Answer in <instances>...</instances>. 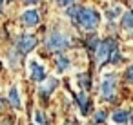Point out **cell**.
<instances>
[{
  "label": "cell",
  "instance_id": "6da1fadb",
  "mask_svg": "<svg viewBox=\"0 0 133 125\" xmlns=\"http://www.w3.org/2000/svg\"><path fill=\"white\" fill-rule=\"evenodd\" d=\"M68 17L71 20H75L84 31H93L98 27L100 24V15L98 11H95L93 7H78V6H71L68 9Z\"/></svg>",
  "mask_w": 133,
  "mask_h": 125
},
{
  "label": "cell",
  "instance_id": "7a4b0ae2",
  "mask_svg": "<svg viewBox=\"0 0 133 125\" xmlns=\"http://www.w3.org/2000/svg\"><path fill=\"white\" fill-rule=\"evenodd\" d=\"M115 51H118V49H117V44H115L113 38L102 40V42L97 45V64H98V65L108 64V62L111 60V56L115 54Z\"/></svg>",
  "mask_w": 133,
  "mask_h": 125
},
{
  "label": "cell",
  "instance_id": "3957f363",
  "mask_svg": "<svg viewBox=\"0 0 133 125\" xmlns=\"http://www.w3.org/2000/svg\"><path fill=\"white\" fill-rule=\"evenodd\" d=\"M117 92V76L115 74H106L104 80L100 82V98L102 100H113Z\"/></svg>",
  "mask_w": 133,
  "mask_h": 125
},
{
  "label": "cell",
  "instance_id": "277c9868",
  "mask_svg": "<svg viewBox=\"0 0 133 125\" xmlns=\"http://www.w3.org/2000/svg\"><path fill=\"white\" fill-rule=\"evenodd\" d=\"M68 45H69V40H68L64 35H60V33H53V35H49V38L46 40V47L51 49V51H60V49H64V47H68Z\"/></svg>",
  "mask_w": 133,
  "mask_h": 125
},
{
  "label": "cell",
  "instance_id": "5b68a950",
  "mask_svg": "<svg viewBox=\"0 0 133 125\" xmlns=\"http://www.w3.org/2000/svg\"><path fill=\"white\" fill-rule=\"evenodd\" d=\"M29 78H31L33 82H46V80H48V78H46V67L40 65L38 62L31 60V62H29Z\"/></svg>",
  "mask_w": 133,
  "mask_h": 125
},
{
  "label": "cell",
  "instance_id": "8992f818",
  "mask_svg": "<svg viewBox=\"0 0 133 125\" xmlns=\"http://www.w3.org/2000/svg\"><path fill=\"white\" fill-rule=\"evenodd\" d=\"M35 45H37V38H35L33 35H22V36H20V40H18L17 49H18L22 54H28L29 51H33V49H35Z\"/></svg>",
  "mask_w": 133,
  "mask_h": 125
},
{
  "label": "cell",
  "instance_id": "52a82bcc",
  "mask_svg": "<svg viewBox=\"0 0 133 125\" xmlns=\"http://www.w3.org/2000/svg\"><path fill=\"white\" fill-rule=\"evenodd\" d=\"M20 20H22V24H26L28 27H33V26H37V24H38L40 17H38V13H37L35 9H28V11H24V13H22Z\"/></svg>",
  "mask_w": 133,
  "mask_h": 125
},
{
  "label": "cell",
  "instance_id": "ba28073f",
  "mask_svg": "<svg viewBox=\"0 0 133 125\" xmlns=\"http://www.w3.org/2000/svg\"><path fill=\"white\" fill-rule=\"evenodd\" d=\"M111 120H113L117 125H124V123H128V121L131 120V114H129L128 111H115V112L111 114Z\"/></svg>",
  "mask_w": 133,
  "mask_h": 125
},
{
  "label": "cell",
  "instance_id": "9c48e42d",
  "mask_svg": "<svg viewBox=\"0 0 133 125\" xmlns=\"http://www.w3.org/2000/svg\"><path fill=\"white\" fill-rule=\"evenodd\" d=\"M42 83H44V85L40 87V91H38V92H40V96L48 98V96L51 94V91H53V89L58 85V80H57V78H53V80H49V82L46 80V82H42Z\"/></svg>",
  "mask_w": 133,
  "mask_h": 125
},
{
  "label": "cell",
  "instance_id": "30bf717a",
  "mask_svg": "<svg viewBox=\"0 0 133 125\" xmlns=\"http://www.w3.org/2000/svg\"><path fill=\"white\" fill-rule=\"evenodd\" d=\"M9 103L15 109H20V96H18V89L17 87H11V91H9Z\"/></svg>",
  "mask_w": 133,
  "mask_h": 125
},
{
  "label": "cell",
  "instance_id": "8fae6325",
  "mask_svg": "<svg viewBox=\"0 0 133 125\" xmlns=\"http://www.w3.org/2000/svg\"><path fill=\"white\" fill-rule=\"evenodd\" d=\"M68 67H69V60H68L64 54H58V56H57V69H58V73L68 71Z\"/></svg>",
  "mask_w": 133,
  "mask_h": 125
},
{
  "label": "cell",
  "instance_id": "7c38bea8",
  "mask_svg": "<svg viewBox=\"0 0 133 125\" xmlns=\"http://www.w3.org/2000/svg\"><path fill=\"white\" fill-rule=\"evenodd\" d=\"M122 27H124V29H129V31H133V15H131V13L124 15V20H122Z\"/></svg>",
  "mask_w": 133,
  "mask_h": 125
},
{
  "label": "cell",
  "instance_id": "4fadbf2b",
  "mask_svg": "<svg viewBox=\"0 0 133 125\" xmlns=\"http://www.w3.org/2000/svg\"><path fill=\"white\" fill-rule=\"evenodd\" d=\"M77 98H78V103H80V111H82V114H86V112H88V98L84 96V92H80Z\"/></svg>",
  "mask_w": 133,
  "mask_h": 125
},
{
  "label": "cell",
  "instance_id": "5bb4252c",
  "mask_svg": "<svg viewBox=\"0 0 133 125\" xmlns=\"http://www.w3.org/2000/svg\"><path fill=\"white\" fill-rule=\"evenodd\" d=\"M78 83L82 89H89V74H78Z\"/></svg>",
  "mask_w": 133,
  "mask_h": 125
},
{
  "label": "cell",
  "instance_id": "9a60e30c",
  "mask_svg": "<svg viewBox=\"0 0 133 125\" xmlns=\"http://www.w3.org/2000/svg\"><path fill=\"white\" fill-rule=\"evenodd\" d=\"M120 11H122L120 7H115V9H108V13H106V15H108V18H109V20H113V18H117V17L120 15Z\"/></svg>",
  "mask_w": 133,
  "mask_h": 125
},
{
  "label": "cell",
  "instance_id": "2e32d148",
  "mask_svg": "<svg viewBox=\"0 0 133 125\" xmlns=\"http://www.w3.org/2000/svg\"><path fill=\"white\" fill-rule=\"evenodd\" d=\"M35 121H37L38 125H48V123H46V116H44L40 111H37V112H35Z\"/></svg>",
  "mask_w": 133,
  "mask_h": 125
},
{
  "label": "cell",
  "instance_id": "e0dca14e",
  "mask_svg": "<svg viewBox=\"0 0 133 125\" xmlns=\"http://www.w3.org/2000/svg\"><path fill=\"white\" fill-rule=\"evenodd\" d=\"M104 120H106V111H98V112L95 114V121H97V123H102Z\"/></svg>",
  "mask_w": 133,
  "mask_h": 125
},
{
  "label": "cell",
  "instance_id": "ac0fdd59",
  "mask_svg": "<svg viewBox=\"0 0 133 125\" xmlns=\"http://www.w3.org/2000/svg\"><path fill=\"white\" fill-rule=\"evenodd\" d=\"M73 2H75V0H58L60 7H69V6H73Z\"/></svg>",
  "mask_w": 133,
  "mask_h": 125
},
{
  "label": "cell",
  "instance_id": "d6986e66",
  "mask_svg": "<svg viewBox=\"0 0 133 125\" xmlns=\"http://www.w3.org/2000/svg\"><path fill=\"white\" fill-rule=\"evenodd\" d=\"M126 80H128L129 83H133V65L128 69V73H126Z\"/></svg>",
  "mask_w": 133,
  "mask_h": 125
},
{
  "label": "cell",
  "instance_id": "ffe728a7",
  "mask_svg": "<svg viewBox=\"0 0 133 125\" xmlns=\"http://www.w3.org/2000/svg\"><path fill=\"white\" fill-rule=\"evenodd\" d=\"M38 0H24V4H28V6H31V4H37Z\"/></svg>",
  "mask_w": 133,
  "mask_h": 125
},
{
  "label": "cell",
  "instance_id": "44dd1931",
  "mask_svg": "<svg viewBox=\"0 0 133 125\" xmlns=\"http://www.w3.org/2000/svg\"><path fill=\"white\" fill-rule=\"evenodd\" d=\"M2 6H4V0H0V9H2Z\"/></svg>",
  "mask_w": 133,
  "mask_h": 125
},
{
  "label": "cell",
  "instance_id": "7402d4cb",
  "mask_svg": "<svg viewBox=\"0 0 133 125\" xmlns=\"http://www.w3.org/2000/svg\"><path fill=\"white\" fill-rule=\"evenodd\" d=\"M2 105H4V101H2V100H0V109H2Z\"/></svg>",
  "mask_w": 133,
  "mask_h": 125
},
{
  "label": "cell",
  "instance_id": "603a6c76",
  "mask_svg": "<svg viewBox=\"0 0 133 125\" xmlns=\"http://www.w3.org/2000/svg\"><path fill=\"white\" fill-rule=\"evenodd\" d=\"M9 2H13V0H9Z\"/></svg>",
  "mask_w": 133,
  "mask_h": 125
},
{
  "label": "cell",
  "instance_id": "cb8c5ba5",
  "mask_svg": "<svg viewBox=\"0 0 133 125\" xmlns=\"http://www.w3.org/2000/svg\"><path fill=\"white\" fill-rule=\"evenodd\" d=\"M131 15H133V11H131Z\"/></svg>",
  "mask_w": 133,
  "mask_h": 125
}]
</instances>
